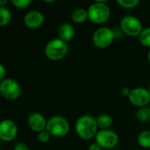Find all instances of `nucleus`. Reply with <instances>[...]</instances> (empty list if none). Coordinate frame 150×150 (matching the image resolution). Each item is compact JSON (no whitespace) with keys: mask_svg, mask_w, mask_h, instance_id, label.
Instances as JSON below:
<instances>
[{"mask_svg":"<svg viewBox=\"0 0 150 150\" xmlns=\"http://www.w3.org/2000/svg\"><path fill=\"white\" fill-rule=\"evenodd\" d=\"M0 93L6 99L15 100L19 98L21 94V88L15 80L11 78H5L0 83Z\"/></svg>","mask_w":150,"mask_h":150,"instance_id":"nucleus-8","label":"nucleus"},{"mask_svg":"<svg viewBox=\"0 0 150 150\" xmlns=\"http://www.w3.org/2000/svg\"><path fill=\"white\" fill-rule=\"evenodd\" d=\"M11 2L18 9H25L32 4V0H11Z\"/></svg>","mask_w":150,"mask_h":150,"instance_id":"nucleus-21","label":"nucleus"},{"mask_svg":"<svg viewBox=\"0 0 150 150\" xmlns=\"http://www.w3.org/2000/svg\"><path fill=\"white\" fill-rule=\"evenodd\" d=\"M18 134V127L11 120H4L0 124V139L9 142L13 141Z\"/></svg>","mask_w":150,"mask_h":150,"instance_id":"nucleus-10","label":"nucleus"},{"mask_svg":"<svg viewBox=\"0 0 150 150\" xmlns=\"http://www.w3.org/2000/svg\"><path fill=\"white\" fill-rule=\"evenodd\" d=\"M138 143L143 149H150V131L144 130L141 132L137 138Z\"/></svg>","mask_w":150,"mask_h":150,"instance_id":"nucleus-16","label":"nucleus"},{"mask_svg":"<svg viewBox=\"0 0 150 150\" xmlns=\"http://www.w3.org/2000/svg\"><path fill=\"white\" fill-rule=\"evenodd\" d=\"M46 129L49 132L51 136L63 137L69 134L70 126L64 117L53 116L47 120Z\"/></svg>","mask_w":150,"mask_h":150,"instance_id":"nucleus-4","label":"nucleus"},{"mask_svg":"<svg viewBox=\"0 0 150 150\" xmlns=\"http://www.w3.org/2000/svg\"><path fill=\"white\" fill-rule=\"evenodd\" d=\"M129 102L137 107H145L150 102V92L143 87H138L131 90L128 96Z\"/></svg>","mask_w":150,"mask_h":150,"instance_id":"nucleus-9","label":"nucleus"},{"mask_svg":"<svg viewBox=\"0 0 150 150\" xmlns=\"http://www.w3.org/2000/svg\"><path fill=\"white\" fill-rule=\"evenodd\" d=\"M136 118L141 122H148L150 120V108L145 106L140 108L136 112Z\"/></svg>","mask_w":150,"mask_h":150,"instance_id":"nucleus-18","label":"nucleus"},{"mask_svg":"<svg viewBox=\"0 0 150 150\" xmlns=\"http://www.w3.org/2000/svg\"><path fill=\"white\" fill-rule=\"evenodd\" d=\"M13 150H30L29 149V147L24 143V142H18L15 146H14V149Z\"/></svg>","mask_w":150,"mask_h":150,"instance_id":"nucleus-23","label":"nucleus"},{"mask_svg":"<svg viewBox=\"0 0 150 150\" xmlns=\"http://www.w3.org/2000/svg\"><path fill=\"white\" fill-rule=\"evenodd\" d=\"M87 11L89 19L97 25L105 23L109 19L111 15L110 8L105 3V1H97L91 4Z\"/></svg>","mask_w":150,"mask_h":150,"instance_id":"nucleus-2","label":"nucleus"},{"mask_svg":"<svg viewBox=\"0 0 150 150\" xmlns=\"http://www.w3.org/2000/svg\"><path fill=\"white\" fill-rule=\"evenodd\" d=\"M50 137H51V134H49V132L47 129H45V130L38 133V140L41 143H47V142H48L49 140H50Z\"/></svg>","mask_w":150,"mask_h":150,"instance_id":"nucleus-22","label":"nucleus"},{"mask_svg":"<svg viewBox=\"0 0 150 150\" xmlns=\"http://www.w3.org/2000/svg\"><path fill=\"white\" fill-rule=\"evenodd\" d=\"M120 29L124 33L131 37L140 36L143 31L142 24L134 16H125L120 21Z\"/></svg>","mask_w":150,"mask_h":150,"instance_id":"nucleus-6","label":"nucleus"},{"mask_svg":"<svg viewBox=\"0 0 150 150\" xmlns=\"http://www.w3.org/2000/svg\"><path fill=\"white\" fill-rule=\"evenodd\" d=\"M69 52V45L64 40L53 39L47 42L45 47L46 56L52 61H59L66 56Z\"/></svg>","mask_w":150,"mask_h":150,"instance_id":"nucleus-3","label":"nucleus"},{"mask_svg":"<svg viewBox=\"0 0 150 150\" xmlns=\"http://www.w3.org/2000/svg\"><path fill=\"white\" fill-rule=\"evenodd\" d=\"M58 34H59L60 39L64 40L65 42L70 41L73 39L74 35H75L74 27L69 23H63L59 27Z\"/></svg>","mask_w":150,"mask_h":150,"instance_id":"nucleus-13","label":"nucleus"},{"mask_svg":"<svg viewBox=\"0 0 150 150\" xmlns=\"http://www.w3.org/2000/svg\"><path fill=\"white\" fill-rule=\"evenodd\" d=\"M96 142L103 149H114L119 143V136L118 134L110 129L100 130L97 133L96 136Z\"/></svg>","mask_w":150,"mask_h":150,"instance_id":"nucleus-7","label":"nucleus"},{"mask_svg":"<svg viewBox=\"0 0 150 150\" xmlns=\"http://www.w3.org/2000/svg\"><path fill=\"white\" fill-rule=\"evenodd\" d=\"M11 20V13L9 9L5 7H0V25L4 26L8 25Z\"/></svg>","mask_w":150,"mask_h":150,"instance_id":"nucleus-17","label":"nucleus"},{"mask_svg":"<svg viewBox=\"0 0 150 150\" xmlns=\"http://www.w3.org/2000/svg\"><path fill=\"white\" fill-rule=\"evenodd\" d=\"M130 92H131V90H129L128 88H124L123 90H122V94L124 95V96H129V94H130Z\"/></svg>","mask_w":150,"mask_h":150,"instance_id":"nucleus-26","label":"nucleus"},{"mask_svg":"<svg viewBox=\"0 0 150 150\" xmlns=\"http://www.w3.org/2000/svg\"><path fill=\"white\" fill-rule=\"evenodd\" d=\"M117 4L122 8L133 9L140 4V0H117Z\"/></svg>","mask_w":150,"mask_h":150,"instance_id":"nucleus-20","label":"nucleus"},{"mask_svg":"<svg viewBox=\"0 0 150 150\" xmlns=\"http://www.w3.org/2000/svg\"><path fill=\"white\" fill-rule=\"evenodd\" d=\"M148 59H149V62L150 63V50L149 52V54H148Z\"/></svg>","mask_w":150,"mask_h":150,"instance_id":"nucleus-28","label":"nucleus"},{"mask_svg":"<svg viewBox=\"0 0 150 150\" xmlns=\"http://www.w3.org/2000/svg\"><path fill=\"white\" fill-rule=\"evenodd\" d=\"M139 40L142 45L150 47V27L143 29L139 36Z\"/></svg>","mask_w":150,"mask_h":150,"instance_id":"nucleus-19","label":"nucleus"},{"mask_svg":"<svg viewBox=\"0 0 150 150\" xmlns=\"http://www.w3.org/2000/svg\"><path fill=\"white\" fill-rule=\"evenodd\" d=\"M96 120H97L98 127L101 130L108 129L112 124V119L108 114H100L98 116V118Z\"/></svg>","mask_w":150,"mask_h":150,"instance_id":"nucleus-15","label":"nucleus"},{"mask_svg":"<svg viewBox=\"0 0 150 150\" xmlns=\"http://www.w3.org/2000/svg\"><path fill=\"white\" fill-rule=\"evenodd\" d=\"M97 120L91 115H83L76 122V134L83 140H91L98 133Z\"/></svg>","mask_w":150,"mask_h":150,"instance_id":"nucleus-1","label":"nucleus"},{"mask_svg":"<svg viewBox=\"0 0 150 150\" xmlns=\"http://www.w3.org/2000/svg\"><path fill=\"white\" fill-rule=\"evenodd\" d=\"M47 122L44 116L39 112H32L27 118V124L29 127L34 132H41L46 129Z\"/></svg>","mask_w":150,"mask_h":150,"instance_id":"nucleus-12","label":"nucleus"},{"mask_svg":"<svg viewBox=\"0 0 150 150\" xmlns=\"http://www.w3.org/2000/svg\"><path fill=\"white\" fill-rule=\"evenodd\" d=\"M45 20L44 14L39 11H31L24 17V24L29 29L39 28Z\"/></svg>","mask_w":150,"mask_h":150,"instance_id":"nucleus-11","label":"nucleus"},{"mask_svg":"<svg viewBox=\"0 0 150 150\" xmlns=\"http://www.w3.org/2000/svg\"><path fill=\"white\" fill-rule=\"evenodd\" d=\"M45 2H46V3H54V0H52V1H45Z\"/></svg>","mask_w":150,"mask_h":150,"instance_id":"nucleus-29","label":"nucleus"},{"mask_svg":"<svg viewBox=\"0 0 150 150\" xmlns=\"http://www.w3.org/2000/svg\"><path fill=\"white\" fill-rule=\"evenodd\" d=\"M114 38V32L111 28L104 26L95 31L92 36V41L97 47L105 48L113 42Z\"/></svg>","mask_w":150,"mask_h":150,"instance_id":"nucleus-5","label":"nucleus"},{"mask_svg":"<svg viewBox=\"0 0 150 150\" xmlns=\"http://www.w3.org/2000/svg\"><path fill=\"white\" fill-rule=\"evenodd\" d=\"M7 3V0H0V6L4 7V5Z\"/></svg>","mask_w":150,"mask_h":150,"instance_id":"nucleus-27","label":"nucleus"},{"mask_svg":"<svg viewBox=\"0 0 150 150\" xmlns=\"http://www.w3.org/2000/svg\"><path fill=\"white\" fill-rule=\"evenodd\" d=\"M71 18L75 23L83 24L89 18L88 11L85 9H83V8L76 9L71 14Z\"/></svg>","mask_w":150,"mask_h":150,"instance_id":"nucleus-14","label":"nucleus"},{"mask_svg":"<svg viewBox=\"0 0 150 150\" xmlns=\"http://www.w3.org/2000/svg\"><path fill=\"white\" fill-rule=\"evenodd\" d=\"M5 79V68L4 66L1 63L0 64V80L3 81Z\"/></svg>","mask_w":150,"mask_h":150,"instance_id":"nucleus-24","label":"nucleus"},{"mask_svg":"<svg viewBox=\"0 0 150 150\" xmlns=\"http://www.w3.org/2000/svg\"><path fill=\"white\" fill-rule=\"evenodd\" d=\"M88 150H101V147L97 142H95V143H92L90 145Z\"/></svg>","mask_w":150,"mask_h":150,"instance_id":"nucleus-25","label":"nucleus"},{"mask_svg":"<svg viewBox=\"0 0 150 150\" xmlns=\"http://www.w3.org/2000/svg\"><path fill=\"white\" fill-rule=\"evenodd\" d=\"M149 92H150V86H149Z\"/></svg>","mask_w":150,"mask_h":150,"instance_id":"nucleus-30","label":"nucleus"}]
</instances>
